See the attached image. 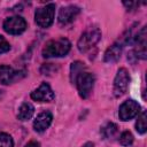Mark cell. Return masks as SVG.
Masks as SVG:
<instances>
[{
	"label": "cell",
	"mask_w": 147,
	"mask_h": 147,
	"mask_svg": "<svg viewBox=\"0 0 147 147\" xmlns=\"http://www.w3.org/2000/svg\"><path fill=\"white\" fill-rule=\"evenodd\" d=\"M71 48V44L67 38H57L49 40L42 48V56L48 57H61L65 56Z\"/></svg>",
	"instance_id": "obj_1"
},
{
	"label": "cell",
	"mask_w": 147,
	"mask_h": 147,
	"mask_svg": "<svg viewBox=\"0 0 147 147\" xmlns=\"http://www.w3.org/2000/svg\"><path fill=\"white\" fill-rule=\"evenodd\" d=\"M54 14H55V5L47 3V5L36 9L34 22L40 28H49L53 24Z\"/></svg>",
	"instance_id": "obj_2"
},
{
	"label": "cell",
	"mask_w": 147,
	"mask_h": 147,
	"mask_svg": "<svg viewBox=\"0 0 147 147\" xmlns=\"http://www.w3.org/2000/svg\"><path fill=\"white\" fill-rule=\"evenodd\" d=\"M100 39H101V31L98 28H91L80 36L77 42V47L79 52L85 53L91 48H93Z\"/></svg>",
	"instance_id": "obj_3"
},
{
	"label": "cell",
	"mask_w": 147,
	"mask_h": 147,
	"mask_svg": "<svg viewBox=\"0 0 147 147\" xmlns=\"http://www.w3.org/2000/svg\"><path fill=\"white\" fill-rule=\"evenodd\" d=\"M94 82H95V77L91 72L83 71L77 77L75 84L77 86V90H78V93H79L80 98L86 99V98L90 96V94L93 90V86H94Z\"/></svg>",
	"instance_id": "obj_4"
},
{
	"label": "cell",
	"mask_w": 147,
	"mask_h": 147,
	"mask_svg": "<svg viewBox=\"0 0 147 147\" xmlns=\"http://www.w3.org/2000/svg\"><path fill=\"white\" fill-rule=\"evenodd\" d=\"M129 82H130V76H129L127 70L125 68H119L114 79V88H113L114 95L116 98L122 96L126 92Z\"/></svg>",
	"instance_id": "obj_5"
},
{
	"label": "cell",
	"mask_w": 147,
	"mask_h": 147,
	"mask_svg": "<svg viewBox=\"0 0 147 147\" xmlns=\"http://www.w3.org/2000/svg\"><path fill=\"white\" fill-rule=\"evenodd\" d=\"M3 30L9 34H21L26 29V22L21 16H10L7 17L3 22Z\"/></svg>",
	"instance_id": "obj_6"
},
{
	"label": "cell",
	"mask_w": 147,
	"mask_h": 147,
	"mask_svg": "<svg viewBox=\"0 0 147 147\" xmlns=\"http://www.w3.org/2000/svg\"><path fill=\"white\" fill-rule=\"evenodd\" d=\"M140 111V105L130 99V100H126L124 101L121 106H119V110H118V116H119V119L121 121H130L132 119L133 117H136Z\"/></svg>",
	"instance_id": "obj_7"
},
{
	"label": "cell",
	"mask_w": 147,
	"mask_h": 147,
	"mask_svg": "<svg viewBox=\"0 0 147 147\" xmlns=\"http://www.w3.org/2000/svg\"><path fill=\"white\" fill-rule=\"evenodd\" d=\"M25 76V70H14L8 65H0V83L3 85L13 84Z\"/></svg>",
	"instance_id": "obj_8"
},
{
	"label": "cell",
	"mask_w": 147,
	"mask_h": 147,
	"mask_svg": "<svg viewBox=\"0 0 147 147\" xmlns=\"http://www.w3.org/2000/svg\"><path fill=\"white\" fill-rule=\"evenodd\" d=\"M31 99L38 102H51L55 99V94L51 88L49 84L44 82L37 90L31 92Z\"/></svg>",
	"instance_id": "obj_9"
},
{
	"label": "cell",
	"mask_w": 147,
	"mask_h": 147,
	"mask_svg": "<svg viewBox=\"0 0 147 147\" xmlns=\"http://www.w3.org/2000/svg\"><path fill=\"white\" fill-rule=\"evenodd\" d=\"M132 42L136 46V49L133 53L136 54V57L138 59H146V26H144L132 39Z\"/></svg>",
	"instance_id": "obj_10"
},
{
	"label": "cell",
	"mask_w": 147,
	"mask_h": 147,
	"mask_svg": "<svg viewBox=\"0 0 147 147\" xmlns=\"http://www.w3.org/2000/svg\"><path fill=\"white\" fill-rule=\"evenodd\" d=\"M80 9L79 7L77 6H74V5H70V6H65V7H62L59 11V16H57V20L61 24H68L70 22H72L77 15L79 14Z\"/></svg>",
	"instance_id": "obj_11"
},
{
	"label": "cell",
	"mask_w": 147,
	"mask_h": 147,
	"mask_svg": "<svg viewBox=\"0 0 147 147\" xmlns=\"http://www.w3.org/2000/svg\"><path fill=\"white\" fill-rule=\"evenodd\" d=\"M52 121H53V115H52L51 111H42V113H40L36 117V119L33 122L34 131H37V132L46 131L49 127V125L52 124Z\"/></svg>",
	"instance_id": "obj_12"
},
{
	"label": "cell",
	"mask_w": 147,
	"mask_h": 147,
	"mask_svg": "<svg viewBox=\"0 0 147 147\" xmlns=\"http://www.w3.org/2000/svg\"><path fill=\"white\" fill-rule=\"evenodd\" d=\"M121 54H122V46H121V44L115 42L111 46H109L107 48V51L105 52L103 61L107 62V63L117 62L119 60V57H121Z\"/></svg>",
	"instance_id": "obj_13"
},
{
	"label": "cell",
	"mask_w": 147,
	"mask_h": 147,
	"mask_svg": "<svg viewBox=\"0 0 147 147\" xmlns=\"http://www.w3.org/2000/svg\"><path fill=\"white\" fill-rule=\"evenodd\" d=\"M34 114V107L30 102H23L17 113V117L20 121H29Z\"/></svg>",
	"instance_id": "obj_14"
},
{
	"label": "cell",
	"mask_w": 147,
	"mask_h": 147,
	"mask_svg": "<svg viewBox=\"0 0 147 147\" xmlns=\"http://www.w3.org/2000/svg\"><path fill=\"white\" fill-rule=\"evenodd\" d=\"M85 70V65L83 62L80 61H76V62H72L71 63V67H70V80L72 84H75L77 77Z\"/></svg>",
	"instance_id": "obj_15"
},
{
	"label": "cell",
	"mask_w": 147,
	"mask_h": 147,
	"mask_svg": "<svg viewBox=\"0 0 147 147\" xmlns=\"http://www.w3.org/2000/svg\"><path fill=\"white\" fill-rule=\"evenodd\" d=\"M117 130H118V127H117V125H116L115 123H113V122H108V123H106V124L101 127L100 132H101V134L103 136V138L108 139V138L114 137L115 133L117 132Z\"/></svg>",
	"instance_id": "obj_16"
},
{
	"label": "cell",
	"mask_w": 147,
	"mask_h": 147,
	"mask_svg": "<svg viewBox=\"0 0 147 147\" xmlns=\"http://www.w3.org/2000/svg\"><path fill=\"white\" fill-rule=\"evenodd\" d=\"M136 130L138 133L140 134H144L146 133V130H147V124H146V111H142L138 119H137V123H136Z\"/></svg>",
	"instance_id": "obj_17"
},
{
	"label": "cell",
	"mask_w": 147,
	"mask_h": 147,
	"mask_svg": "<svg viewBox=\"0 0 147 147\" xmlns=\"http://www.w3.org/2000/svg\"><path fill=\"white\" fill-rule=\"evenodd\" d=\"M133 142V136L130 131H124L119 137V144L122 146H131Z\"/></svg>",
	"instance_id": "obj_18"
},
{
	"label": "cell",
	"mask_w": 147,
	"mask_h": 147,
	"mask_svg": "<svg viewBox=\"0 0 147 147\" xmlns=\"http://www.w3.org/2000/svg\"><path fill=\"white\" fill-rule=\"evenodd\" d=\"M0 147H14L13 138L5 132H0Z\"/></svg>",
	"instance_id": "obj_19"
},
{
	"label": "cell",
	"mask_w": 147,
	"mask_h": 147,
	"mask_svg": "<svg viewBox=\"0 0 147 147\" xmlns=\"http://www.w3.org/2000/svg\"><path fill=\"white\" fill-rule=\"evenodd\" d=\"M10 49V45L9 42L0 34V54H3L6 52H8Z\"/></svg>",
	"instance_id": "obj_20"
},
{
	"label": "cell",
	"mask_w": 147,
	"mask_h": 147,
	"mask_svg": "<svg viewBox=\"0 0 147 147\" xmlns=\"http://www.w3.org/2000/svg\"><path fill=\"white\" fill-rule=\"evenodd\" d=\"M25 147H40V144H39L38 141H34V140H32V141L28 142V144L25 145Z\"/></svg>",
	"instance_id": "obj_21"
},
{
	"label": "cell",
	"mask_w": 147,
	"mask_h": 147,
	"mask_svg": "<svg viewBox=\"0 0 147 147\" xmlns=\"http://www.w3.org/2000/svg\"><path fill=\"white\" fill-rule=\"evenodd\" d=\"M83 147H94V144H93V142H91V141H88V142L84 144V146H83Z\"/></svg>",
	"instance_id": "obj_22"
},
{
	"label": "cell",
	"mask_w": 147,
	"mask_h": 147,
	"mask_svg": "<svg viewBox=\"0 0 147 147\" xmlns=\"http://www.w3.org/2000/svg\"><path fill=\"white\" fill-rule=\"evenodd\" d=\"M0 92H1V91H0ZM0 95H1V93H0Z\"/></svg>",
	"instance_id": "obj_23"
}]
</instances>
